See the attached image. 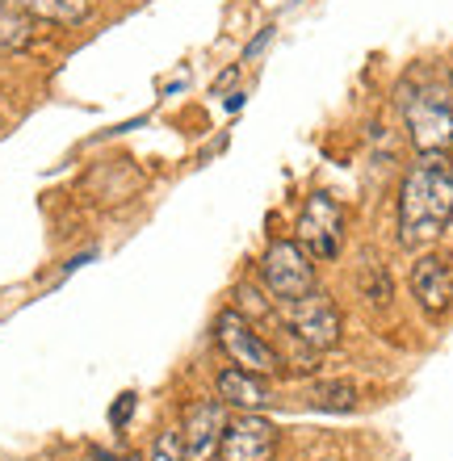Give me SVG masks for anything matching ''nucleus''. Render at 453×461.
<instances>
[{
	"instance_id": "obj_1",
	"label": "nucleus",
	"mask_w": 453,
	"mask_h": 461,
	"mask_svg": "<svg viewBox=\"0 0 453 461\" xmlns=\"http://www.w3.org/2000/svg\"><path fill=\"white\" fill-rule=\"evenodd\" d=\"M453 222V156L449 151H420L416 164L403 172L399 202H394V230L399 243L420 252L437 243Z\"/></svg>"
},
{
	"instance_id": "obj_2",
	"label": "nucleus",
	"mask_w": 453,
	"mask_h": 461,
	"mask_svg": "<svg viewBox=\"0 0 453 461\" xmlns=\"http://www.w3.org/2000/svg\"><path fill=\"white\" fill-rule=\"evenodd\" d=\"M214 344L222 348V357L235 365V369H248V374H260V377H285L290 374V365L285 357L277 352V344L257 328V323H248L240 311H219L214 319Z\"/></svg>"
},
{
	"instance_id": "obj_3",
	"label": "nucleus",
	"mask_w": 453,
	"mask_h": 461,
	"mask_svg": "<svg viewBox=\"0 0 453 461\" xmlns=\"http://www.w3.org/2000/svg\"><path fill=\"white\" fill-rule=\"evenodd\" d=\"M277 315L285 323V336H294L306 352H328L340 344L344 331V315L336 298H331L323 285L306 290L303 298H290V303H277Z\"/></svg>"
},
{
	"instance_id": "obj_4",
	"label": "nucleus",
	"mask_w": 453,
	"mask_h": 461,
	"mask_svg": "<svg viewBox=\"0 0 453 461\" xmlns=\"http://www.w3.org/2000/svg\"><path fill=\"white\" fill-rule=\"evenodd\" d=\"M403 122L416 151H449L453 147V97L441 85H407Z\"/></svg>"
},
{
	"instance_id": "obj_5",
	"label": "nucleus",
	"mask_w": 453,
	"mask_h": 461,
	"mask_svg": "<svg viewBox=\"0 0 453 461\" xmlns=\"http://www.w3.org/2000/svg\"><path fill=\"white\" fill-rule=\"evenodd\" d=\"M260 285L273 294V303H290L315 290V260L303 252L298 240H273L260 256Z\"/></svg>"
},
{
	"instance_id": "obj_6",
	"label": "nucleus",
	"mask_w": 453,
	"mask_h": 461,
	"mask_svg": "<svg viewBox=\"0 0 453 461\" xmlns=\"http://www.w3.org/2000/svg\"><path fill=\"white\" fill-rule=\"evenodd\" d=\"M294 240L311 260H336L344 248V206L331 194H311L298 214Z\"/></svg>"
},
{
	"instance_id": "obj_7",
	"label": "nucleus",
	"mask_w": 453,
	"mask_h": 461,
	"mask_svg": "<svg viewBox=\"0 0 453 461\" xmlns=\"http://www.w3.org/2000/svg\"><path fill=\"white\" fill-rule=\"evenodd\" d=\"M277 449H282L277 424H269V420L257 411H248V415H240V420H227L214 461H273Z\"/></svg>"
},
{
	"instance_id": "obj_8",
	"label": "nucleus",
	"mask_w": 453,
	"mask_h": 461,
	"mask_svg": "<svg viewBox=\"0 0 453 461\" xmlns=\"http://www.w3.org/2000/svg\"><path fill=\"white\" fill-rule=\"evenodd\" d=\"M227 407L219 399H194L185 407L181 415V445L189 453V461H210L219 453V440H222V428H227Z\"/></svg>"
},
{
	"instance_id": "obj_9",
	"label": "nucleus",
	"mask_w": 453,
	"mask_h": 461,
	"mask_svg": "<svg viewBox=\"0 0 453 461\" xmlns=\"http://www.w3.org/2000/svg\"><path fill=\"white\" fill-rule=\"evenodd\" d=\"M407 285H412V298H416V306L429 319H445L453 311V265L445 256L424 252L416 265H412Z\"/></svg>"
},
{
	"instance_id": "obj_10",
	"label": "nucleus",
	"mask_w": 453,
	"mask_h": 461,
	"mask_svg": "<svg viewBox=\"0 0 453 461\" xmlns=\"http://www.w3.org/2000/svg\"><path fill=\"white\" fill-rule=\"evenodd\" d=\"M214 399H219L222 407H240V411H265V407L277 402V394H273L269 377L227 365V369L214 374Z\"/></svg>"
},
{
	"instance_id": "obj_11",
	"label": "nucleus",
	"mask_w": 453,
	"mask_h": 461,
	"mask_svg": "<svg viewBox=\"0 0 453 461\" xmlns=\"http://www.w3.org/2000/svg\"><path fill=\"white\" fill-rule=\"evenodd\" d=\"M13 9L30 13L34 22H50V25H80L88 17L93 0H5Z\"/></svg>"
},
{
	"instance_id": "obj_12",
	"label": "nucleus",
	"mask_w": 453,
	"mask_h": 461,
	"mask_svg": "<svg viewBox=\"0 0 453 461\" xmlns=\"http://www.w3.org/2000/svg\"><path fill=\"white\" fill-rule=\"evenodd\" d=\"M34 17L22 9H13V5H5L0 0V50H25V47H34Z\"/></svg>"
},
{
	"instance_id": "obj_13",
	"label": "nucleus",
	"mask_w": 453,
	"mask_h": 461,
	"mask_svg": "<svg viewBox=\"0 0 453 461\" xmlns=\"http://www.w3.org/2000/svg\"><path fill=\"white\" fill-rule=\"evenodd\" d=\"M231 311H240L248 323H260V319H269L277 311V303H273V294L260 281H240L231 290Z\"/></svg>"
},
{
	"instance_id": "obj_14",
	"label": "nucleus",
	"mask_w": 453,
	"mask_h": 461,
	"mask_svg": "<svg viewBox=\"0 0 453 461\" xmlns=\"http://www.w3.org/2000/svg\"><path fill=\"white\" fill-rule=\"evenodd\" d=\"M311 407H315V411H353L357 386L349 377H323V382L311 386Z\"/></svg>"
},
{
	"instance_id": "obj_15",
	"label": "nucleus",
	"mask_w": 453,
	"mask_h": 461,
	"mask_svg": "<svg viewBox=\"0 0 453 461\" xmlns=\"http://www.w3.org/2000/svg\"><path fill=\"white\" fill-rule=\"evenodd\" d=\"M148 461H189V453H185V445H181V432H177V428L159 432V437L151 440Z\"/></svg>"
},
{
	"instance_id": "obj_16",
	"label": "nucleus",
	"mask_w": 453,
	"mask_h": 461,
	"mask_svg": "<svg viewBox=\"0 0 453 461\" xmlns=\"http://www.w3.org/2000/svg\"><path fill=\"white\" fill-rule=\"evenodd\" d=\"M93 461H143L135 453H105V449H93Z\"/></svg>"
},
{
	"instance_id": "obj_17",
	"label": "nucleus",
	"mask_w": 453,
	"mask_h": 461,
	"mask_svg": "<svg viewBox=\"0 0 453 461\" xmlns=\"http://www.w3.org/2000/svg\"><path fill=\"white\" fill-rule=\"evenodd\" d=\"M131 407H135V394H122V402L113 407V424H118V420H126V415H131Z\"/></svg>"
},
{
	"instance_id": "obj_18",
	"label": "nucleus",
	"mask_w": 453,
	"mask_h": 461,
	"mask_svg": "<svg viewBox=\"0 0 453 461\" xmlns=\"http://www.w3.org/2000/svg\"><path fill=\"white\" fill-rule=\"evenodd\" d=\"M449 85H453V76H449Z\"/></svg>"
}]
</instances>
